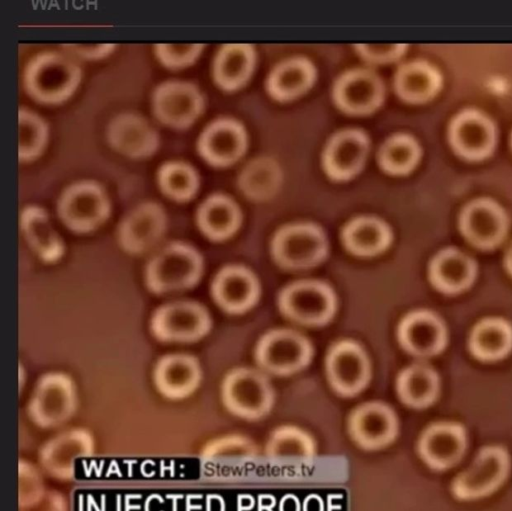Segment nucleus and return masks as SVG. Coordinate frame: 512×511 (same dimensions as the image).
Masks as SVG:
<instances>
[{
  "label": "nucleus",
  "instance_id": "f257e3e1",
  "mask_svg": "<svg viewBox=\"0 0 512 511\" xmlns=\"http://www.w3.org/2000/svg\"><path fill=\"white\" fill-rule=\"evenodd\" d=\"M82 78V69L65 51L44 50L26 63L22 81L25 91L44 104H59L70 98Z\"/></svg>",
  "mask_w": 512,
  "mask_h": 511
},
{
  "label": "nucleus",
  "instance_id": "f03ea898",
  "mask_svg": "<svg viewBox=\"0 0 512 511\" xmlns=\"http://www.w3.org/2000/svg\"><path fill=\"white\" fill-rule=\"evenodd\" d=\"M203 270L199 253L183 243H172L149 262L145 280L150 291L164 294L193 287Z\"/></svg>",
  "mask_w": 512,
  "mask_h": 511
},
{
  "label": "nucleus",
  "instance_id": "7ed1b4c3",
  "mask_svg": "<svg viewBox=\"0 0 512 511\" xmlns=\"http://www.w3.org/2000/svg\"><path fill=\"white\" fill-rule=\"evenodd\" d=\"M221 398L232 414L256 420L270 412L275 396L263 373L253 368L238 367L225 375L221 384Z\"/></svg>",
  "mask_w": 512,
  "mask_h": 511
},
{
  "label": "nucleus",
  "instance_id": "20e7f679",
  "mask_svg": "<svg viewBox=\"0 0 512 511\" xmlns=\"http://www.w3.org/2000/svg\"><path fill=\"white\" fill-rule=\"evenodd\" d=\"M77 405V388L73 379L62 372H49L36 382L27 413L35 425L54 428L67 422Z\"/></svg>",
  "mask_w": 512,
  "mask_h": 511
},
{
  "label": "nucleus",
  "instance_id": "39448f33",
  "mask_svg": "<svg viewBox=\"0 0 512 511\" xmlns=\"http://www.w3.org/2000/svg\"><path fill=\"white\" fill-rule=\"evenodd\" d=\"M57 213L70 230L90 232L108 218L110 201L99 183L82 180L63 190L57 201Z\"/></svg>",
  "mask_w": 512,
  "mask_h": 511
},
{
  "label": "nucleus",
  "instance_id": "423d86ee",
  "mask_svg": "<svg viewBox=\"0 0 512 511\" xmlns=\"http://www.w3.org/2000/svg\"><path fill=\"white\" fill-rule=\"evenodd\" d=\"M278 305L287 318L297 323L321 326L333 318L337 300L327 284L304 280L285 287L279 295Z\"/></svg>",
  "mask_w": 512,
  "mask_h": 511
},
{
  "label": "nucleus",
  "instance_id": "0eeeda50",
  "mask_svg": "<svg viewBox=\"0 0 512 511\" xmlns=\"http://www.w3.org/2000/svg\"><path fill=\"white\" fill-rule=\"evenodd\" d=\"M205 98L192 82L181 79L162 81L153 89L151 108L154 116L174 129H187L202 114Z\"/></svg>",
  "mask_w": 512,
  "mask_h": 511
},
{
  "label": "nucleus",
  "instance_id": "6e6552de",
  "mask_svg": "<svg viewBox=\"0 0 512 511\" xmlns=\"http://www.w3.org/2000/svg\"><path fill=\"white\" fill-rule=\"evenodd\" d=\"M207 309L194 301H174L160 306L152 315L150 329L162 342H195L211 328Z\"/></svg>",
  "mask_w": 512,
  "mask_h": 511
},
{
  "label": "nucleus",
  "instance_id": "1a4fd4ad",
  "mask_svg": "<svg viewBox=\"0 0 512 511\" xmlns=\"http://www.w3.org/2000/svg\"><path fill=\"white\" fill-rule=\"evenodd\" d=\"M313 348L300 333L275 329L264 334L257 343L258 365L275 375H290L304 369L311 361Z\"/></svg>",
  "mask_w": 512,
  "mask_h": 511
},
{
  "label": "nucleus",
  "instance_id": "9d476101",
  "mask_svg": "<svg viewBox=\"0 0 512 511\" xmlns=\"http://www.w3.org/2000/svg\"><path fill=\"white\" fill-rule=\"evenodd\" d=\"M328 243L324 232L316 225L300 223L281 228L272 242L275 260L289 269H303L321 262Z\"/></svg>",
  "mask_w": 512,
  "mask_h": 511
},
{
  "label": "nucleus",
  "instance_id": "9b49d317",
  "mask_svg": "<svg viewBox=\"0 0 512 511\" xmlns=\"http://www.w3.org/2000/svg\"><path fill=\"white\" fill-rule=\"evenodd\" d=\"M326 375L332 389L343 397L363 391L371 379V364L360 344L353 340L335 343L327 353Z\"/></svg>",
  "mask_w": 512,
  "mask_h": 511
},
{
  "label": "nucleus",
  "instance_id": "f8f14e48",
  "mask_svg": "<svg viewBox=\"0 0 512 511\" xmlns=\"http://www.w3.org/2000/svg\"><path fill=\"white\" fill-rule=\"evenodd\" d=\"M95 451V440L85 428H71L47 440L39 449L41 467L52 477L70 480L75 474L79 458L90 457Z\"/></svg>",
  "mask_w": 512,
  "mask_h": 511
},
{
  "label": "nucleus",
  "instance_id": "ddd939ff",
  "mask_svg": "<svg viewBox=\"0 0 512 511\" xmlns=\"http://www.w3.org/2000/svg\"><path fill=\"white\" fill-rule=\"evenodd\" d=\"M106 139L115 151L134 159L154 154L160 141L154 126L136 111L114 115L107 124Z\"/></svg>",
  "mask_w": 512,
  "mask_h": 511
},
{
  "label": "nucleus",
  "instance_id": "4468645a",
  "mask_svg": "<svg viewBox=\"0 0 512 511\" xmlns=\"http://www.w3.org/2000/svg\"><path fill=\"white\" fill-rule=\"evenodd\" d=\"M348 431L361 448L378 450L394 441L398 421L390 406L380 401H370L360 404L351 412Z\"/></svg>",
  "mask_w": 512,
  "mask_h": 511
},
{
  "label": "nucleus",
  "instance_id": "2eb2a0df",
  "mask_svg": "<svg viewBox=\"0 0 512 511\" xmlns=\"http://www.w3.org/2000/svg\"><path fill=\"white\" fill-rule=\"evenodd\" d=\"M247 137L243 126L231 118H218L207 124L199 134L197 150L209 164L225 167L244 153Z\"/></svg>",
  "mask_w": 512,
  "mask_h": 511
},
{
  "label": "nucleus",
  "instance_id": "dca6fc26",
  "mask_svg": "<svg viewBox=\"0 0 512 511\" xmlns=\"http://www.w3.org/2000/svg\"><path fill=\"white\" fill-rule=\"evenodd\" d=\"M157 391L171 400H181L193 394L202 379L198 360L185 353H171L161 357L152 374Z\"/></svg>",
  "mask_w": 512,
  "mask_h": 511
},
{
  "label": "nucleus",
  "instance_id": "f3484780",
  "mask_svg": "<svg viewBox=\"0 0 512 511\" xmlns=\"http://www.w3.org/2000/svg\"><path fill=\"white\" fill-rule=\"evenodd\" d=\"M333 98L339 108L347 113L368 114L381 105L384 86L381 79L369 70H351L336 81Z\"/></svg>",
  "mask_w": 512,
  "mask_h": 511
},
{
  "label": "nucleus",
  "instance_id": "a211bd4d",
  "mask_svg": "<svg viewBox=\"0 0 512 511\" xmlns=\"http://www.w3.org/2000/svg\"><path fill=\"white\" fill-rule=\"evenodd\" d=\"M166 223V214L161 205L151 201L141 203L120 223L119 242L130 253L144 252L162 237Z\"/></svg>",
  "mask_w": 512,
  "mask_h": 511
},
{
  "label": "nucleus",
  "instance_id": "6ab92c4d",
  "mask_svg": "<svg viewBox=\"0 0 512 511\" xmlns=\"http://www.w3.org/2000/svg\"><path fill=\"white\" fill-rule=\"evenodd\" d=\"M369 149L367 136L360 130L346 129L336 133L327 143L323 166L334 180H348L363 167Z\"/></svg>",
  "mask_w": 512,
  "mask_h": 511
},
{
  "label": "nucleus",
  "instance_id": "aec40b11",
  "mask_svg": "<svg viewBox=\"0 0 512 511\" xmlns=\"http://www.w3.org/2000/svg\"><path fill=\"white\" fill-rule=\"evenodd\" d=\"M211 293L224 311L234 314L246 312L258 301L260 286L257 278L242 266H228L215 276Z\"/></svg>",
  "mask_w": 512,
  "mask_h": 511
},
{
  "label": "nucleus",
  "instance_id": "412c9836",
  "mask_svg": "<svg viewBox=\"0 0 512 511\" xmlns=\"http://www.w3.org/2000/svg\"><path fill=\"white\" fill-rule=\"evenodd\" d=\"M398 339L409 353L428 356L441 350L445 342V331L433 314L416 311L405 316L400 322Z\"/></svg>",
  "mask_w": 512,
  "mask_h": 511
},
{
  "label": "nucleus",
  "instance_id": "4be33fe9",
  "mask_svg": "<svg viewBox=\"0 0 512 511\" xmlns=\"http://www.w3.org/2000/svg\"><path fill=\"white\" fill-rule=\"evenodd\" d=\"M508 461L503 451L487 449L458 478L456 492L464 498L484 495L498 486L507 472Z\"/></svg>",
  "mask_w": 512,
  "mask_h": 511
},
{
  "label": "nucleus",
  "instance_id": "5701e85b",
  "mask_svg": "<svg viewBox=\"0 0 512 511\" xmlns=\"http://www.w3.org/2000/svg\"><path fill=\"white\" fill-rule=\"evenodd\" d=\"M465 449L462 431L453 425L429 427L419 441V453L434 468H444L457 462Z\"/></svg>",
  "mask_w": 512,
  "mask_h": 511
},
{
  "label": "nucleus",
  "instance_id": "b1692460",
  "mask_svg": "<svg viewBox=\"0 0 512 511\" xmlns=\"http://www.w3.org/2000/svg\"><path fill=\"white\" fill-rule=\"evenodd\" d=\"M255 63L253 48L248 44H226L216 53L212 65L215 83L224 90L241 87L250 77Z\"/></svg>",
  "mask_w": 512,
  "mask_h": 511
},
{
  "label": "nucleus",
  "instance_id": "393cba45",
  "mask_svg": "<svg viewBox=\"0 0 512 511\" xmlns=\"http://www.w3.org/2000/svg\"><path fill=\"white\" fill-rule=\"evenodd\" d=\"M196 221L201 232L212 240L232 236L241 222L238 206L223 194H213L198 207Z\"/></svg>",
  "mask_w": 512,
  "mask_h": 511
},
{
  "label": "nucleus",
  "instance_id": "a878e982",
  "mask_svg": "<svg viewBox=\"0 0 512 511\" xmlns=\"http://www.w3.org/2000/svg\"><path fill=\"white\" fill-rule=\"evenodd\" d=\"M315 77V67L309 60L301 57L288 59L270 73L267 90L277 100H291L305 93Z\"/></svg>",
  "mask_w": 512,
  "mask_h": 511
},
{
  "label": "nucleus",
  "instance_id": "bb28decb",
  "mask_svg": "<svg viewBox=\"0 0 512 511\" xmlns=\"http://www.w3.org/2000/svg\"><path fill=\"white\" fill-rule=\"evenodd\" d=\"M342 238L351 253L368 257L386 250L391 241V232L380 219L361 216L345 226Z\"/></svg>",
  "mask_w": 512,
  "mask_h": 511
},
{
  "label": "nucleus",
  "instance_id": "cd10ccee",
  "mask_svg": "<svg viewBox=\"0 0 512 511\" xmlns=\"http://www.w3.org/2000/svg\"><path fill=\"white\" fill-rule=\"evenodd\" d=\"M20 225L31 247L45 260H55L62 254V241L43 208L25 207L21 212Z\"/></svg>",
  "mask_w": 512,
  "mask_h": 511
},
{
  "label": "nucleus",
  "instance_id": "c85d7f7f",
  "mask_svg": "<svg viewBox=\"0 0 512 511\" xmlns=\"http://www.w3.org/2000/svg\"><path fill=\"white\" fill-rule=\"evenodd\" d=\"M430 276L434 285L440 290L457 292L472 282L474 265L461 252L453 249L445 250L434 258Z\"/></svg>",
  "mask_w": 512,
  "mask_h": 511
},
{
  "label": "nucleus",
  "instance_id": "c756f323",
  "mask_svg": "<svg viewBox=\"0 0 512 511\" xmlns=\"http://www.w3.org/2000/svg\"><path fill=\"white\" fill-rule=\"evenodd\" d=\"M265 453L276 460H309L316 454V444L311 435L301 428L284 425L271 433Z\"/></svg>",
  "mask_w": 512,
  "mask_h": 511
},
{
  "label": "nucleus",
  "instance_id": "7c9ffc66",
  "mask_svg": "<svg viewBox=\"0 0 512 511\" xmlns=\"http://www.w3.org/2000/svg\"><path fill=\"white\" fill-rule=\"evenodd\" d=\"M396 390L404 404L413 408H423L435 399L438 379L430 368L412 365L398 375Z\"/></svg>",
  "mask_w": 512,
  "mask_h": 511
},
{
  "label": "nucleus",
  "instance_id": "2f4dec72",
  "mask_svg": "<svg viewBox=\"0 0 512 511\" xmlns=\"http://www.w3.org/2000/svg\"><path fill=\"white\" fill-rule=\"evenodd\" d=\"M512 346V331L502 320L479 323L471 335V349L481 359L493 360L505 355Z\"/></svg>",
  "mask_w": 512,
  "mask_h": 511
},
{
  "label": "nucleus",
  "instance_id": "473e14b6",
  "mask_svg": "<svg viewBox=\"0 0 512 511\" xmlns=\"http://www.w3.org/2000/svg\"><path fill=\"white\" fill-rule=\"evenodd\" d=\"M160 190L172 200L184 202L192 199L199 187L196 170L183 161H169L161 165L157 172Z\"/></svg>",
  "mask_w": 512,
  "mask_h": 511
},
{
  "label": "nucleus",
  "instance_id": "72a5a7b5",
  "mask_svg": "<svg viewBox=\"0 0 512 511\" xmlns=\"http://www.w3.org/2000/svg\"><path fill=\"white\" fill-rule=\"evenodd\" d=\"M463 228L470 241L481 247L494 246L504 234L502 216L487 204L472 207L465 216Z\"/></svg>",
  "mask_w": 512,
  "mask_h": 511
},
{
  "label": "nucleus",
  "instance_id": "f704fd0d",
  "mask_svg": "<svg viewBox=\"0 0 512 511\" xmlns=\"http://www.w3.org/2000/svg\"><path fill=\"white\" fill-rule=\"evenodd\" d=\"M49 127L37 112L26 108L18 109V158L30 161L37 158L45 149Z\"/></svg>",
  "mask_w": 512,
  "mask_h": 511
},
{
  "label": "nucleus",
  "instance_id": "c9c22d12",
  "mask_svg": "<svg viewBox=\"0 0 512 511\" xmlns=\"http://www.w3.org/2000/svg\"><path fill=\"white\" fill-rule=\"evenodd\" d=\"M417 159V146L405 135L390 137L382 144L378 155L380 166L390 174L407 173L414 167Z\"/></svg>",
  "mask_w": 512,
  "mask_h": 511
},
{
  "label": "nucleus",
  "instance_id": "e433bc0d",
  "mask_svg": "<svg viewBox=\"0 0 512 511\" xmlns=\"http://www.w3.org/2000/svg\"><path fill=\"white\" fill-rule=\"evenodd\" d=\"M257 455L255 443L242 435H226L208 442L201 451L206 462L232 459H248Z\"/></svg>",
  "mask_w": 512,
  "mask_h": 511
},
{
  "label": "nucleus",
  "instance_id": "4c0bfd02",
  "mask_svg": "<svg viewBox=\"0 0 512 511\" xmlns=\"http://www.w3.org/2000/svg\"><path fill=\"white\" fill-rule=\"evenodd\" d=\"M45 495L42 477L34 465L19 460L18 505L20 509H32Z\"/></svg>",
  "mask_w": 512,
  "mask_h": 511
},
{
  "label": "nucleus",
  "instance_id": "58836bf2",
  "mask_svg": "<svg viewBox=\"0 0 512 511\" xmlns=\"http://www.w3.org/2000/svg\"><path fill=\"white\" fill-rule=\"evenodd\" d=\"M204 48L202 43H156L153 47L158 61L169 69H179L193 64Z\"/></svg>",
  "mask_w": 512,
  "mask_h": 511
},
{
  "label": "nucleus",
  "instance_id": "ea45409f",
  "mask_svg": "<svg viewBox=\"0 0 512 511\" xmlns=\"http://www.w3.org/2000/svg\"><path fill=\"white\" fill-rule=\"evenodd\" d=\"M426 73L418 66H407L396 77V88L407 99L421 98L426 91Z\"/></svg>",
  "mask_w": 512,
  "mask_h": 511
},
{
  "label": "nucleus",
  "instance_id": "a19ab883",
  "mask_svg": "<svg viewBox=\"0 0 512 511\" xmlns=\"http://www.w3.org/2000/svg\"><path fill=\"white\" fill-rule=\"evenodd\" d=\"M62 49L72 56L85 60H99L109 56L116 48L114 43H65Z\"/></svg>",
  "mask_w": 512,
  "mask_h": 511
},
{
  "label": "nucleus",
  "instance_id": "79ce46f5",
  "mask_svg": "<svg viewBox=\"0 0 512 511\" xmlns=\"http://www.w3.org/2000/svg\"><path fill=\"white\" fill-rule=\"evenodd\" d=\"M356 47L364 58L372 62L390 61L402 50L398 44H358Z\"/></svg>",
  "mask_w": 512,
  "mask_h": 511
}]
</instances>
